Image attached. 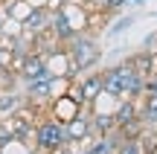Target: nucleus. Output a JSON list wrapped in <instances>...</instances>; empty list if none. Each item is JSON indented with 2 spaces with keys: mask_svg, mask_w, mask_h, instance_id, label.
<instances>
[{
  "mask_svg": "<svg viewBox=\"0 0 157 154\" xmlns=\"http://www.w3.org/2000/svg\"><path fill=\"white\" fill-rule=\"evenodd\" d=\"M64 50L70 52V61H73V67H76V76L78 73H90V70L102 61V47L90 32H76L73 41H70Z\"/></svg>",
  "mask_w": 157,
  "mask_h": 154,
  "instance_id": "nucleus-1",
  "label": "nucleus"
},
{
  "mask_svg": "<svg viewBox=\"0 0 157 154\" xmlns=\"http://www.w3.org/2000/svg\"><path fill=\"white\" fill-rule=\"evenodd\" d=\"M32 143H35V151H41V154H56V151L67 148L70 140H67V131H64L61 122H56L52 116H47V119H41L38 125H35Z\"/></svg>",
  "mask_w": 157,
  "mask_h": 154,
  "instance_id": "nucleus-2",
  "label": "nucleus"
},
{
  "mask_svg": "<svg viewBox=\"0 0 157 154\" xmlns=\"http://www.w3.org/2000/svg\"><path fill=\"white\" fill-rule=\"evenodd\" d=\"M76 90H78V96H82V102L90 108V105L102 96V70L99 73H84L82 79L76 81Z\"/></svg>",
  "mask_w": 157,
  "mask_h": 154,
  "instance_id": "nucleus-3",
  "label": "nucleus"
},
{
  "mask_svg": "<svg viewBox=\"0 0 157 154\" xmlns=\"http://www.w3.org/2000/svg\"><path fill=\"white\" fill-rule=\"evenodd\" d=\"M64 131H67L70 145H73V143H87V140L93 137V125H90V116H87V114H78L76 119H70L67 125H64Z\"/></svg>",
  "mask_w": 157,
  "mask_h": 154,
  "instance_id": "nucleus-4",
  "label": "nucleus"
},
{
  "mask_svg": "<svg viewBox=\"0 0 157 154\" xmlns=\"http://www.w3.org/2000/svg\"><path fill=\"white\" fill-rule=\"evenodd\" d=\"M137 119H140V99H122V102H117V108H113L117 128H125Z\"/></svg>",
  "mask_w": 157,
  "mask_h": 154,
  "instance_id": "nucleus-5",
  "label": "nucleus"
},
{
  "mask_svg": "<svg viewBox=\"0 0 157 154\" xmlns=\"http://www.w3.org/2000/svg\"><path fill=\"white\" fill-rule=\"evenodd\" d=\"M140 119L146 128H157V96H143L140 99Z\"/></svg>",
  "mask_w": 157,
  "mask_h": 154,
  "instance_id": "nucleus-6",
  "label": "nucleus"
},
{
  "mask_svg": "<svg viewBox=\"0 0 157 154\" xmlns=\"http://www.w3.org/2000/svg\"><path fill=\"white\" fill-rule=\"evenodd\" d=\"M117 154H143V143L140 140H122L117 145Z\"/></svg>",
  "mask_w": 157,
  "mask_h": 154,
  "instance_id": "nucleus-7",
  "label": "nucleus"
},
{
  "mask_svg": "<svg viewBox=\"0 0 157 154\" xmlns=\"http://www.w3.org/2000/svg\"><path fill=\"white\" fill-rule=\"evenodd\" d=\"M131 23H134V15H125V17H119V21H113V26L108 29V32H111V35H119V32H125Z\"/></svg>",
  "mask_w": 157,
  "mask_h": 154,
  "instance_id": "nucleus-8",
  "label": "nucleus"
},
{
  "mask_svg": "<svg viewBox=\"0 0 157 154\" xmlns=\"http://www.w3.org/2000/svg\"><path fill=\"white\" fill-rule=\"evenodd\" d=\"M9 143H15V137H12V131H9V122H0V151Z\"/></svg>",
  "mask_w": 157,
  "mask_h": 154,
  "instance_id": "nucleus-9",
  "label": "nucleus"
},
{
  "mask_svg": "<svg viewBox=\"0 0 157 154\" xmlns=\"http://www.w3.org/2000/svg\"><path fill=\"white\" fill-rule=\"evenodd\" d=\"M122 6H128V0H105V12H108V15H113V12H119Z\"/></svg>",
  "mask_w": 157,
  "mask_h": 154,
  "instance_id": "nucleus-10",
  "label": "nucleus"
},
{
  "mask_svg": "<svg viewBox=\"0 0 157 154\" xmlns=\"http://www.w3.org/2000/svg\"><path fill=\"white\" fill-rule=\"evenodd\" d=\"M128 3H146V0H128Z\"/></svg>",
  "mask_w": 157,
  "mask_h": 154,
  "instance_id": "nucleus-11",
  "label": "nucleus"
},
{
  "mask_svg": "<svg viewBox=\"0 0 157 154\" xmlns=\"http://www.w3.org/2000/svg\"><path fill=\"white\" fill-rule=\"evenodd\" d=\"M82 154H87V151H82Z\"/></svg>",
  "mask_w": 157,
  "mask_h": 154,
  "instance_id": "nucleus-12",
  "label": "nucleus"
}]
</instances>
